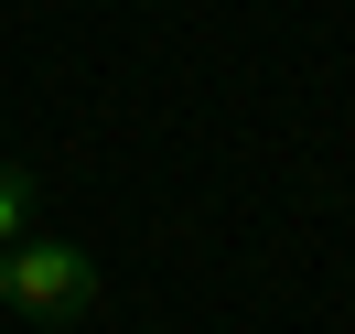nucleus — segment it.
Instances as JSON below:
<instances>
[{
	"mask_svg": "<svg viewBox=\"0 0 355 334\" xmlns=\"http://www.w3.org/2000/svg\"><path fill=\"white\" fill-rule=\"evenodd\" d=\"M0 302L11 312H87L97 302V259L65 248V237H22L0 259Z\"/></svg>",
	"mask_w": 355,
	"mask_h": 334,
	"instance_id": "nucleus-1",
	"label": "nucleus"
},
{
	"mask_svg": "<svg viewBox=\"0 0 355 334\" xmlns=\"http://www.w3.org/2000/svg\"><path fill=\"white\" fill-rule=\"evenodd\" d=\"M22 237H33V173H22V162H0V259H11Z\"/></svg>",
	"mask_w": 355,
	"mask_h": 334,
	"instance_id": "nucleus-2",
	"label": "nucleus"
}]
</instances>
